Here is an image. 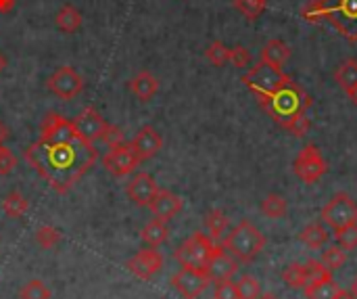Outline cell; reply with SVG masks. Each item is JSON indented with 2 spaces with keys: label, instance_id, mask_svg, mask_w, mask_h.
<instances>
[{
  "label": "cell",
  "instance_id": "1",
  "mask_svg": "<svg viewBox=\"0 0 357 299\" xmlns=\"http://www.w3.org/2000/svg\"><path fill=\"white\" fill-rule=\"evenodd\" d=\"M98 151L92 143L73 138L63 145L36 143L27 147L25 161L61 195L73 189V184L96 163Z\"/></svg>",
  "mask_w": 357,
  "mask_h": 299
},
{
  "label": "cell",
  "instance_id": "2",
  "mask_svg": "<svg viewBox=\"0 0 357 299\" xmlns=\"http://www.w3.org/2000/svg\"><path fill=\"white\" fill-rule=\"evenodd\" d=\"M257 103L272 115V119L276 124H280L284 128L295 117L307 113V109L312 107V96L297 82L289 80L280 88H276L272 94L257 99Z\"/></svg>",
  "mask_w": 357,
  "mask_h": 299
},
{
  "label": "cell",
  "instance_id": "3",
  "mask_svg": "<svg viewBox=\"0 0 357 299\" xmlns=\"http://www.w3.org/2000/svg\"><path fill=\"white\" fill-rule=\"evenodd\" d=\"M266 247V235L255 228L249 220L238 222L226 237L224 249L238 262H253Z\"/></svg>",
  "mask_w": 357,
  "mask_h": 299
},
{
  "label": "cell",
  "instance_id": "4",
  "mask_svg": "<svg viewBox=\"0 0 357 299\" xmlns=\"http://www.w3.org/2000/svg\"><path fill=\"white\" fill-rule=\"evenodd\" d=\"M291 75H287L282 71V67H276V65H270L266 61H259L255 67H251L245 75H243V84L257 96H266V94H272L276 88H280L284 82H289Z\"/></svg>",
  "mask_w": 357,
  "mask_h": 299
},
{
  "label": "cell",
  "instance_id": "5",
  "mask_svg": "<svg viewBox=\"0 0 357 299\" xmlns=\"http://www.w3.org/2000/svg\"><path fill=\"white\" fill-rule=\"evenodd\" d=\"M324 21H328L343 38L357 42V0H322Z\"/></svg>",
  "mask_w": 357,
  "mask_h": 299
},
{
  "label": "cell",
  "instance_id": "6",
  "mask_svg": "<svg viewBox=\"0 0 357 299\" xmlns=\"http://www.w3.org/2000/svg\"><path fill=\"white\" fill-rule=\"evenodd\" d=\"M213 249H215V241H211L209 235L195 233L176 249V260L180 262L182 268H199V270H203L207 266Z\"/></svg>",
  "mask_w": 357,
  "mask_h": 299
},
{
  "label": "cell",
  "instance_id": "7",
  "mask_svg": "<svg viewBox=\"0 0 357 299\" xmlns=\"http://www.w3.org/2000/svg\"><path fill=\"white\" fill-rule=\"evenodd\" d=\"M328 170L326 159L322 157L320 149L314 145H307L299 151V155L293 161V172L299 180H303L305 184H314L318 182Z\"/></svg>",
  "mask_w": 357,
  "mask_h": 299
},
{
  "label": "cell",
  "instance_id": "8",
  "mask_svg": "<svg viewBox=\"0 0 357 299\" xmlns=\"http://www.w3.org/2000/svg\"><path fill=\"white\" fill-rule=\"evenodd\" d=\"M322 220L337 228L357 224V203L347 195V193H337L322 210Z\"/></svg>",
  "mask_w": 357,
  "mask_h": 299
},
{
  "label": "cell",
  "instance_id": "9",
  "mask_svg": "<svg viewBox=\"0 0 357 299\" xmlns=\"http://www.w3.org/2000/svg\"><path fill=\"white\" fill-rule=\"evenodd\" d=\"M48 90L56 94L59 99H75L84 90V78L69 65L59 67L46 82Z\"/></svg>",
  "mask_w": 357,
  "mask_h": 299
},
{
  "label": "cell",
  "instance_id": "10",
  "mask_svg": "<svg viewBox=\"0 0 357 299\" xmlns=\"http://www.w3.org/2000/svg\"><path fill=\"white\" fill-rule=\"evenodd\" d=\"M73 138H77L75 130H73V122L65 119L59 113H48L40 126V140L44 145H63V143H71Z\"/></svg>",
  "mask_w": 357,
  "mask_h": 299
},
{
  "label": "cell",
  "instance_id": "11",
  "mask_svg": "<svg viewBox=\"0 0 357 299\" xmlns=\"http://www.w3.org/2000/svg\"><path fill=\"white\" fill-rule=\"evenodd\" d=\"M138 163H140V159L130 145H117L102 157L105 170L115 178H123V176L132 174L138 168Z\"/></svg>",
  "mask_w": 357,
  "mask_h": 299
},
{
  "label": "cell",
  "instance_id": "12",
  "mask_svg": "<svg viewBox=\"0 0 357 299\" xmlns=\"http://www.w3.org/2000/svg\"><path fill=\"white\" fill-rule=\"evenodd\" d=\"M211 281L207 279L205 270L199 268H182L172 277L174 289L184 299H197L209 285Z\"/></svg>",
  "mask_w": 357,
  "mask_h": 299
},
{
  "label": "cell",
  "instance_id": "13",
  "mask_svg": "<svg viewBox=\"0 0 357 299\" xmlns=\"http://www.w3.org/2000/svg\"><path fill=\"white\" fill-rule=\"evenodd\" d=\"M203 270H205V275H207V279L211 283L232 281V277L238 270V260L232 258L224 249V245H215V249H213V254H211V258H209V262H207V266Z\"/></svg>",
  "mask_w": 357,
  "mask_h": 299
},
{
  "label": "cell",
  "instance_id": "14",
  "mask_svg": "<svg viewBox=\"0 0 357 299\" xmlns=\"http://www.w3.org/2000/svg\"><path fill=\"white\" fill-rule=\"evenodd\" d=\"M161 268H163V256L155 247H146L138 251L132 260H128V270L142 281L153 279L155 275L161 272Z\"/></svg>",
  "mask_w": 357,
  "mask_h": 299
},
{
  "label": "cell",
  "instance_id": "15",
  "mask_svg": "<svg viewBox=\"0 0 357 299\" xmlns=\"http://www.w3.org/2000/svg\"><path fill=\"white\" fill-rule=\"evenodd\" d=\"M126 193H128V199L138 205V207H149L151 201L155 199V195L159 193V184L155 182V178L146 172H140L136 174L128 187H126Z\"/></svg>",
  "mask_w": 357,
  "mask_h": 299
},
{
  "label": "cell",
  "instance_id": "16",
  "mask_svg": "<svg viewBox=\"0 0 357 299\" xmlns=\"http://www.w3.org/2000/svg\"><path fill=\"white\" fill-rule=\"evenodd\" d=\"M105 126H107V122L100 117V113H98L94 107H86V109L73 119V130H75L77 138H82V140H86V143L100 140Z\"/></svg>",
  "mask_w": 357,
  "mask_h": 299
},
{
  "label": "cell",
  "instance_id": "17",
  "mask_svg": "<svg viewBox=\"0 0 357 299\" xmlns=\"http://www.w3.org/2000/svg\"><path fill=\"white\" fill-rule=\"evenodd\" d=\"M130 147L134 149V153L138 155V159L144 161V159L155 157V155L161 151L163 138H161V134H159L153 126H144V128L134 136V140L130 143Z\"/></svg>",
  "mask_w": 357,
  "mask_h": 299
},
{
  "label": "cell",
  "instance_id": "18",
  "mask_svg": "<svg viewBox=\"0 0 357 299\" xmlns=\"http://www.w3.org/2000/svg\"><path fill=\"white\" fill-rule=\"evenodd\" d=\"M182 205H184V201H182L178 195H174L172 191L159 189V193L155 195V199L151 201L149 207H151V212L155 214V218L167 222V220H172L176 214L182 212Z\"/></svg>",
  "mask_w": 357,
  "mask_h": 299
},
{
  "label": "cell",
  "instance_id": "19",
  "mask_svg": "<svg viewBox=\"0 0 357 299\" xmlns=\"http://www.w3.org/2000/svg\"><path fill=\"white\" fill-rule=\"evenodd\" d=\"M130 90L142 101H151L157 92H159V80L151 73V71H140L138 75H134L130 80Z\"/></svg>",
  "mask_w": 357,
  "mask_h": 299
},
{
  "label": "cell",
  "instance_id": "20",
  "mask_svg": "<svg viewBox=\"0 0 357 299\" xmlns=\"http://www.w3.org/2000/svg\"><path fill=\"white\" fill-rule=\"evenodd\" d=\"M291 57V48L287 42L278 40V38H272L264 48H261V61L270 63V65H276V67H282Z\"/></svg>",
  "mask_w": 357,
  "mask_h": 299
},
{
  "label": "cell",
  "instance_id": "21",
  "mask_svg": "<svg viewBox=\"0 0 357 299\" xmlns=\"http://www.w3.org/2000/svg\"><path fill=\"white\" fill-rule=\"evenodd\" d=\"M335 82L341 86L345 94L357 88V59H345L337 69H335Z\"/></svg>",
  "mask_w": 357,
  "mask_h": 299
},
{
  "label": "cell",
  "instance_id": "22",
  "mask_svg": "<svg viewBox=\"0 0 357 299\" xmlns=\"http://www.w3.org/2000/svg\"><path fill=\"white\" fill-rule=\"evenodd\" d=\"M167 235H169L167 222H163V220H159V218L151 220V222L142 228V233H140V237H142V241H144L146 247H159L161 243L167 241Z\"/></svg>",
  "mask_w": 357,
  "mask_h": 299
},
{
  "label": "cell",
  "instance_id": "23",
  "mask_svg": "<svg viewBox=\"0 0 357 299\" xmlns=\"http://www.w3.org/2000/svg\"><path fill=\"white\" fill-rule=\"evenodd\" d=\"M54 19H56V27L65 34H73L82 25V13L73 4H63Z\"/></svg>",
  "mask_w": 357,
  "mask_h": 299
},
{
  "label": "cell",
  "instance_id": "24",
  "mask_svg": "<svg viewBox=\"0 0 357 299\" xmlns=\"http://www.w3.org/2000/svg\"><path fill=\"white\" fill-rule=\"evenodd\" d=\"M205 228H207L211 241L224 239V235H226V231H228V216H226L222 210H211V212L205 216Z\"/></svg>",
  "mask_w": 357,
  "mask_h": 299
},
{
  "label": "cell",
  "instance_id": "25",
  "mask_svg": "<svg viewBox=\"0 0 357 299\" xmlns=\"http://www.w3.org/2000/svg\"><path fill=\"white\" fill-rule=\"evenodd\" d=\"M328 233H326V228L322 226V224H310V226H305L303 231H301V235H299V239L307 245V247H312V249H322L326 243H328Z\"/></svg>",
  "mask_w": 357,
  "mask_h": 299
},
{
  "label": "cell",
  "instance_id": "26",
  "mask_svg": "<svg viewBox=\"0 0 357 299\" xmlns=\"http://www.w3.org/2000/svg\"><path fill=\"white\" fill-rule=\"evenodd\" d=\"M303 270H305V287L333 281V270L326 268L320 260H310L307 264H303Z\"/></svg>",
  "mask_w": 357,
  "mask_h": 299
},
{
  "label": "cell",
  "instance_id": "27",
  "mask_svg": "<svg viewBox=\"0 0 357 299\" xmlns=\"http://www.w3.org/2000/svg\"><path fill=\"white\" fill-rule=\"evenodd\" d=\"M27 207H29V203L19 191H13L2 199V210L8 218H23Z\"/></svg>",
  "mask_w": 357,
  "mask_h": 299
},
{
  "label": "cell",
  "instance_id": "28",
  "mask_svg": "<svg viewBox=\"0 0 357 299\" xmlns=\"http://www.w3.org/2000/svg\"><path fill=\"white\" fill-rule=\"evenodd\" d=\"M261 212L270 218V220H280L287 216V199L282 195H268L264 201H261Z\"/></svg>",
  "mask_w": 357,
  "mask_h": 299
},
{
  "label": "cell",
  "instance_id": "29",
  "mask_svg": "<svg viewBox=\"0 0 357 299\" xmlns=\"http://www.w3.org/2000/svg\"><path fill=\"white\" fill-rule=\"evenodd\" d=\"M339 291H341V287L335 281H324V283H316V285L305 287L307 299H335Z\"/></svg>",
  "mask_w": 357,
  "mask_h": 299
},
{
  "label": "cell",
  "instance_id": "30",
  "mask_svg": "<svg viewBox=\"0 0 357 299\" xmlns=\"http://www.w3.org/2000/svg\"><path fill=\"white\" fill-rule=\"evenodd\" d=\"M205 57L215 65V67H222V65H226V63H230V48L224 44V42H220V40H213L209 46H207V50H205Z\"/></svg>",
  "mask_w": 357,
  "mask_h": 299
},
{
  "label": "cell",
  "instance_id": "31",
  "mask_svg": "<svg viewBox=\"0 0 357 299\" xmlns=\"http://www.w3.org/2000/svg\"><path fill=\"white\" fill-rule=\"evenodd\" d=\"M234 6L238 8V13H243V17L253 21L264 15L268 0H234Z\"/></svg>",
  "mask_w": 357,
  "mask_h": 299
},
{
  "label": "cell",
  "instance_id": "32",
  "mask_svg": "<svg viewBox=\"0 0 357 299\" xmlns=\"http://www.w3.org/2000/svg\"><path fill=\"white\" fill-rule=\"evenodd\" d=\"M282 281L291 287V289H305V270L303 264H291L284 268L282 272Z\"/></svg>",
  "mask_w": 357,
  "mask_h": 299
},
{
  "label": "cell",
  "instance_id": "33",
  "mask_svg": "<svg viewBox=\"0 0 357 299\" xmlns=\"http://www.w3.org/2000/svg\"><path fill=\"white\" fill-rule=\"evenodd\" d=\"M326 268H331V270H337V268H341L345 262H347V254H345V249L343 247H339V245H333V247H326L324 251H322V260H320Z\"/></svg>",
  "mask_w": 357,
  "mask_h": 299
},
{
  "label": "cell",
  "instance_id": "34",
  "mask_svg": "<svg viewBox=\"0 0 357 299\" xmlns=\"http://www.w3.org/2000/svg\"><path fill=\"white\" fill-rule=\"evenodd\" d=\"M335 241L339 247H343L345 251L349 249H356L357 247V224H349V226H343V228H337L335 231Z\"/></svg>",
  "mask_w": 357,
  "mask_h": 299
},
{
  "label": "cell",
  "instance_id": "35",
  "mask_svg": "<svg viewBox=\"0 0 357 299\" xmlns=\"http://www.w3.org/2000/svg\"><path fill=\"white\" fill-rule=\"evenodd\" d=\"M301 17L307 21V23H324V4L322 0H307L303 6H301Z\"/></svg>",
  "mask_w": 357,
  "mask_h": 299
},
{
  "label": "cell",
  "instance_id": "36",
  "mask_svg": "<svg viewBox=\"0 0 357 299\" xmlns=\"http://www.w3.org/2000/svg\"><path fill=\"white\" fill-rule=\"evenodd\" d=\"M36 241H38V245L40 247H44V249H52V247H56L59 245V241H61V233L54 228V226H40L38 231H36Z\"/></svg>",
  "mask_w": 357,
  "mask_h": 299
},
{
  "label": "cell",
  "instance_id": "37",
  "mask_svg": "<svg viewBox=\"0 0 357 299\" xmlns=\"http://www.w3.org/2000/svg\"><path fill=\"white\" fill-rule=\"evenodd\" d=\"M236 291H238L241 299H259L261 296V287H259L257 279H253V277H243L236 283Z\"/></svg>",
  "mask_w": 357,
  "mask_h": 299
},
{
  "label": "cell",
  "instance_id": "38",
  "mask_svg": "<svg viewBox=\"0 0 357 299\" xmlns=\"http://www.w3.org/2000/svg\"><path fill=\"white\" fill-rule=\"evenodd\" d=\"M19 296L21 299H50V291L42 281H29Z\"/></svg>",
  "mask_w": 357,
  "mask_h": 299
},
{
  "label": "cell",
  "instance_id": "39",
  "mask_svg": "<svg viewBox=\"0 0 357 299\" xmlns=\"http://www.w3.org/2000/svg\"><path fill=\"white\" fill-rule=\"evenodd\" d=\"M230 63L234 65V67H238V69H245V67H249L251 65V52H249V48H245V46H234V48H230Z\"/></svg>",
  "mask_w": 357,
  "mask_h": 299
},
{
  "label": "cell",
  "instance_id": "40",
  "mask_svg": "<svg viewBox=\"0 0 357 299\" xmlns=\"http://www.w3.org/2000/svg\"><path fill=\"white\" fill-rule=\"evenodd\" d=\"M100 140H102L105 145H109L111 149H113V147H117V145H123V130H121V128H117V126L107 124V126H105V130H102Z\"/></svg>",
  "mask_w": 357,
  "mask_h": 299
},
{
  "label": "cell",
  "instance_id": "41",
  "mask_svg": "<svg viewBox=\"0 0 357 299\" xmlns=\"http://www.w3.org/2000/svg\"><path fill=\"white\" fill-rule=\"evenodd\" d=\"M310 117H307V113L305 115H299V117H295L291 124H287L284 126V130L287 132H291V134H295L297 138H303L305 134H307V130H310Z\"/></svg>",
  "mask_w": 357,
  "mask_h": 299
},
{
  "label": "cell",
  "instance_id": "42",
  "mask_svg": "<svg viewBox=\"0 0 357 299\" xmlns=\"http://www.w3.org/2000/svg\"><path fill=\"white\" fill-rule=\"evenodd\" d=\"M215 293L213 299H241L238 298V291H236V283L232 281H222V283H215Z\"/></svg>",
  "mask_w": 357,
  "mask_h": 299
},
{
  "label": "cell",
  "instance_id": "43",
  "mask_svg": "<svg viewBox=\"0 0 357 299\" xmlns=\"http://www.w3.org/2000/svg\"><path fill=\"white\" fill-rule=\"evenodd\" d=\"M15 155L2 145L0 147V176H8L10 172H13V168H15Z\"/></svg>",
  "mask_w": 357,
  "mask_h": 299
},
{
  "label": "cell",
  "instance_id": "44",
  "mask_svg": "<svg viewBox=\"0 0 357 299\" xmlns=\"http://www.w3.org/2000/svg\"><path fill=\"white\" fill-rule=\"evenodd\" d=\"M15 8V0H0V15H6Z\"/></svg>",
  "mask_w": 357,
  "mask_h": 299
},
{
  "label": "cell",
  "instance_id": "45",
  "mask_svg": "<svg viewBox=\"0 0 357 299\" xmlns=\"http://www.w3.org/2000/svg\"><path fill=\"white\" fill-rule=\"evenodd\" d=\"M6 138H8V130H6V126L0 122V147L4 145V140H6Z\"/></svg>",
  "mask_w": 357,
  "mask_h": 299
},
{
  "label": "cell",
  "instance_id": "46",
  "mask_svg": "<svg viewBox=\"0 0 357 299\" xmlns=\"http://www.w3.org/2000/svg\"><path fill=\"white\" fill-rule=\"evenodd\" d=\"M335 299H354V296H351L349 291H343V289H341V291L337 293V298Z\"/></svg>",
  "mask_w": 357,
  "mask_h": 299
},
{
  "label": "cell",
  "instance_id": "47",
  "mask_svg": "<svg viewBox=\"0 0 357 299\" xmlns=\"http://www.w3.org/2000/svg\"><path fill=\"white\" fill-rule=\"evenodd\" d=\"M351 296H354V299H357V277L354 279V283H351V291H349Z\"/></svg>",
  "mask_w": 357,
  "mask_h": 299
},
{
  "label": "cell",
  "instance_id": "48",
  "mask_svg": "<svg viewBox=\"0 0 357 299\" xmlns=\"http://www.w3.org/2000/svg\"><path fill=\"white\" fill-rule=\"evenodd\" d=\"M347 96H349V101H351L354 105H357V88H356V90H351V92H349Z\"/></svg>",
  "mask_w": 357,
  "mask_h": 299
},
{
  "label": "cell",
  "instance_id": "49",
  "mask_svg": "<svg viewBox=\"0 0 357 299\" xmlns=\"http://www.w3.org/2000/svg\"><path fill=\"white\" fill-rule=\"evenodd\" d=\"M4 67H6V59H4V57L0 54V71H2Z\"/></svg>",
  "mask_w": 357,
  "mask_h": 299
},
{
  "label": "cell",
  "instance_id": "50",
  "mask_svg": "<svg viewBox=\"0 0 357 299\" xmlns=\"http://www.w3.org/2000/svg\"><path fill=\"white\" fill-rule=\"evenodd\" d=\"M259 299H278V298H274V296H259Z\"/></svg>",
  "mask_w": 357,
  "mask_h": 299
}]
</instances>
